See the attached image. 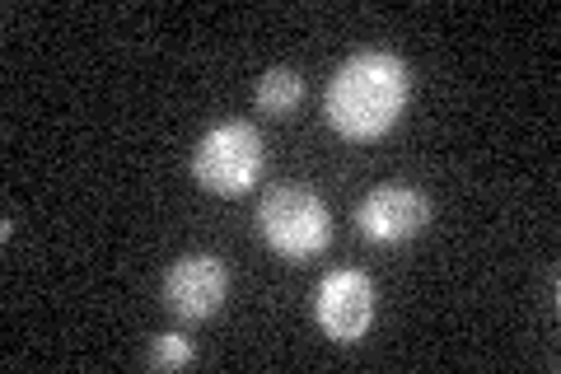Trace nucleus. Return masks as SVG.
Listing matches in <instances>:
<instances>
[{
    "instance_id": "1",
    "label": "nucleus",
    "mask_w": 561,
    "mask_h": 374,
    "mask_svg": "<svg viewBox=\"0 0 561 374\" xmlns=\"http://www.w3.org/2000/svg\"><path fill=\"white\" fill-rule=\"evenodd\" d=\"M408 94H412V80L402 57H393V52H356L328 80L323 113L332 122V132L346 140H379L402 122Z\"/></svg>"
},
{
    "instance_id": "2",
    "label": "nucleus",
    "mask_w": 561,
    "mask_h": 374,
    "mask_svg": "<svg viewBox=\"0 0 561 374\" xmlns=\"http://www.w3.org/2000/svg\"><path fill=\"white\" fill-rule=\"evenodd\" d=\"M257 229H262V239H267L272 253H280L286 262H305V258H319L328 248L332 216L309 188L280 183V188H272L267 197H262Z\"/></svg>"
},
{
    "instance_id": "3",
    "label": "nucleus",
    "mask_w": 561,
    "mask_h": 374,
    "mask_svg": "<svg viewBox=\"0 0 561 374\" xmlns=\"http://www.w3.org/2000/svg\"><path fill=\"white\" fill-rule=\"evenodd\" d=\"M262 165H267V146L253 122H220L192 150V178L216 197L249 192L262 178Z\"/></svg>"
},
{
    "instance_id": "4",
    "label": "nucleus",
    "mask_w": 561,
    "mask_h": 374,
    "mask_svg": "<svg viewBox=\"0 0 561 374\" xmlns=\"http://www.w3.org/2000/svg\"><path fill=\"white\" fill-rule=\"evenodd\" d=\"M313 318L332 342H360L375 324V281L356 272V267H342V272H328L313 291Z\"/></svg>"
},
{
    "instance_id": "5",
    "label": "nucleus",
    "mask_w": 561,
    "mask_h": 374,
    "mask_svg": "<svg viewBox=\"0 0 561 374\" xmlns=\"http://www.w3.org/2000/svg\"><path fill=\"white\" fill-rule=\"evenodd\" d=\"M225 295H230V272L210 253H183L164 276V305L187 324L210 318L225 305Z\"/></svg>"
},
{
    "instance_id": "6",
    "label": "nucleus",
    "mask_w": 561,
    "mask_h": 374,
    "mask_svg": "<svg viewBox=\"0 0 561 374\" xmlns=\"http://www.w3.org/2000/svg\"><path fill=\"white\" fill-rule=\"evenodd\" d=\"M356 225L370 243H408L431 225V202L408 183H383L356 206Z\"/></svg>"
},
{
    "instance_id": "7",
    "label": "nucleus",
    "mask_w": 561,
    "mask_h": 374,
    "mask_svg": "<svg viewBox=\"0 0 561 374\" xmlns=\"http://www.w3.org/2000/svg\"><path fill=\"white\" fill-rule=\"evenodd\" d=\"M257 109L262 113H272V117H290L295 109L305 103V76L300 70H290V66H272L267 76L257 80Z\"/></svg>"
},
{
    "instance_id": "8",
    "label": "nucleus",
    "mask_w": 561,
    "mask_h": 374,
    "mask_svg": "<svg viewBox=\"0 0 561 374\" xmlns=\"http://www.w3.org/2000/svg\"><path fill=\"white\" fill-rule=\"evenodd\" d=\"M192 361H197V351H192V342H187L183 332H160L150 342V365L154 370H183Z\"/></svg>"
}]
</instances>
